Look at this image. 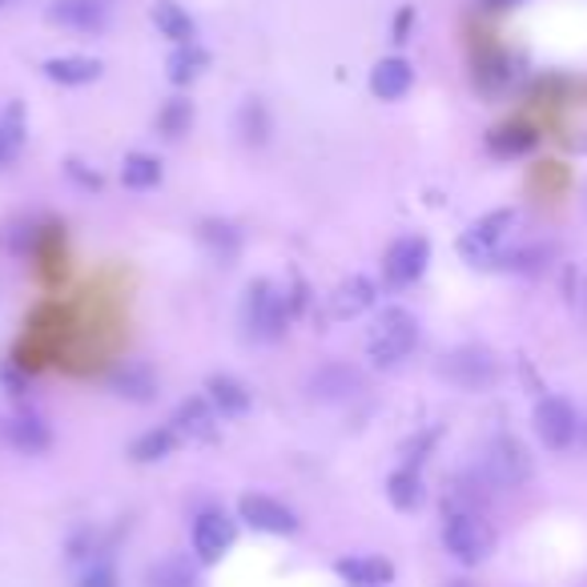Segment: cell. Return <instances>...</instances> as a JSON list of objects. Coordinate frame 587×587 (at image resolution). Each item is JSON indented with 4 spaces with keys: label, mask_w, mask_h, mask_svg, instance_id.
I'll use <instances>...</instances> for the list:
<instances>
[{
    "label": "cell",
    "mask_w": 587,
    "mask_h": 587,
    "mask_svg": "<svg viewBox=\"0 0 587 587\" xmlns=\"http://www.w3.org/2000/svg\"><path fill=\"white\" fill-rule=\"evenodd\" d=\"M205 69H210V53H205L197 41H193V45H173V53H169V60H166V77L178 84V89L193 84Z\"/></svg>",
    "instance_id": "d4e9b609"
},
{
    "label": "cell",
    "mask_w": 587,
    "mask_h": 587,
    "mask_svg": "<svg viewBox=\"0 0 587 587\" xmlns=\"http://www.w3.org/2000/svg\"><path fill=\"white\" fill-rule=\"evenodd\" d=\"M121 181H125V190H154V185H161V161L149 154H125Z\"/></svg>",
    "instance_id": "f1b7e54d"
},
{
    "label": "cell",
    "mask_w": 587,
    "mask_h": 587,
    "mask_svg": "<svg viewBox=\"0 0 587 587\" xmlns=\"http://www.w3.org/2000/svg\"><path fill=\"white\" fill-rule=\"evenodd\" d=\"M290 298L270 282V278H253L246 294H241V326L253 342H278L290 330Z\"/></svg>",
    "instance_id": "6da1fadb"
},
{
    "label": "cell",
    "mask_w": 587,
    "mask_h": 587,
    "mask_svg": "<svg viewBox=\"0 0 587 587\" xmlns=\"http://www.w3.org/2000/svg\"><path fill=\"white\" fill-rule=\"evenodd\" d=\"M45 77L53 84H69V89H77V84H93L97 77H101V60L97 57H48L45 60Z\"/></svg>",
    "instance_id": "cb8c5ba5"
},
{
    "label": "cell",
    "mask_w": 587,
    "mask_h": 587,
    "mask_svg": "<svg viewBox=\"0 0 587 587\" xmlns=\"http://www.w3.org/2000/svg\"><path fill=\"white\" fill-rule=\"evenodd\" d=\"M335 576L347 587H391L395 564L386 555H342L335 560Z\"/></svg>",
    "instance_id": "7c38bea8"
},
{
    "label": "cell",
    "mask_w": 587,
    "mask_h": 587,
    "mask_svg": "<svg viewBox=\"0 0 587 587\" xmlns=\"http://www.w3.org/2000/svg\"><path fill=\"white\" fill-rule=\"evenodd\" d=\"M479 475L492 492L495 487H499V492H516V487H523V483L531 479L528 447L519 443L516 434H495L492 443H487V455H483Z\"/></svg>",
    "instance_id": "5b68a950"
},
{
    "label": "cell",
    "mask_w": 587,
    "mask_h": 587,
    "mask_svg": "<svg viewBox=\"0 0 587 587\" xmlns=\"http://www.w3.org/2000/svg\"><path fill=\"white\" fill-rule=\"evenodd\" d=\"M149 21H154L157 33L166 36V41H173V45H193V41H197V21L181 9L178 0H157L154 9H149Z\"/></svg>",
    "instance_id": "44dd1931"
},
{
    "label": "cell",
    "mask_w": 587,
    "mask_h": 587,
    "mask_svg": "<svg viewBox=\"0 0 587 587\" xmlns=\"http://www.w3.org/2000/svg\"><path fill=\"white\" fill-rule=\"evenodd\" d=\"M72 587H121L117 567L109 564V555H101V560H89V564L77 567Z\"/></svg>",
    "instance_id": "d6a6232c"
},
{
    "label": "cell",
    "mask_w": 587,
    "mask_h": 587,
    "mask_svg": "<svg viewBox=\"0 0 587 587\" xmlns=\"http://www.w3.org/2000/svg\"><path fill=\"white\" fill-rule=\"evenodd\" d=\"M238 519L246 528L262 531V535H294L298 531V516L290 511L282 499L262 492H246L238 499Z\"/></svg>",
    "instance_id": "30bf717a"
},
{
    "label": "cell",
    "mask_w": 587,
    "mask_h": 587,
    "mask_svg": "<svg viewBox=\"0 0 587 587\" xmlns=\"http://www.w3.org/2000/svg\"><path fill=\"white\" fill-rule=\"evenodd\" d=\"M362 391V374L347 362H330L311 379V395L323 398V403H342V398H354Z\"/></svg>",
    "instance_id": "ac0fdd59"
},
{
    "label": "cell",
    "mask_w": 587,
    "mask_h": 587,
    "mask_svg": "<svg viewBox=\"0 0 587 587\" xmlns=\"http://www.w3.org/2000/svg\"><path fill=\"white\" fill-rule=\"evenodd\" d=\"M516 210H492V214H483L479 222H471L463 229V238L455 241V250L463 262L471 266H492L499 262V250H504V241L511 238V229H516Z\"/></svg>",
    "instance_id": "277c9868"
},
{
    "label": "cell",
    "mask_w": 587,
    "mask_h": 587,
    "mask_svg": "<svg viewBox=\"0 0 587 587\" xmlns=\"http://www.w3.org/2000/svg\"><path fill=\"white\" fill-rule=\"evenodd\" d=\"M197 238H202L205 253L214 258L217 266H234L241 253V234L229 222H222V217H205L202 226H197Z\"/></svg>",
    "instance_id": "ffe728a7"
},
{
    "label": "cell",
    "mask_w": 587,
    "mask_h": 587,
    "mask_svg": "<svg viewBox=\"0 0 587 587\" xmlns=\"http://www.w3.org/2000/svg\"><path fill=\"white\" fill-rule=\"evenodd\" d=\"M439 371H443L447 383L463 386V391H487V386L499 383V362H495L492 350H483V347L451 350Z\"/></svg>",
    "instance_id": "ba28073f"
},
{
    "label": "cell",
    "mask_w": 587,
    "mask_h": 587,
    "mask_svg": "<svg viewBox=\"0 0 587 587\" xmlns=\"http://www.w3.org/2000/svg\"><path fill=\"white\" fill-rule=\"evenodd\" d=\"M238 133L246 145H266L270 142V113L258 97H250L246 105L238 109Z\"/></svg>",
    "instance_id": "4dcf8cb0"
},
{
    "label": "cell",
    "mask_w": 587,
    "mask_h": 587,
    "mask_svg": "<svg viewBox=\"0 0 587 587\" xmlns=\"http://www.w3.org/2000/svg\"><path fill=\"white\" fill-rule=\"evenodd\" d=\"M4 439H9V447L21 451V455H41V451L53 447V431H48L36 415H16V419L4 422Z\"/></svg>",
    "instance_id": "7402d4cb"
},
{
    "label": "cell",
    "mask_w": 587,
    "mask_h": 587,
    "mask_svg": "<svg viewBox=\"0 0 587 587\" xmlns=\"http://www.w3.org/2000/svg\"><path fill=\"white\" fill-rule=\"evenodd\" d=\"M190 125H193V101L190 97H169L166 105L157 109V129H161V137H169V142L185 137Z\"/></svg>",
    "instance_id": "f546056e"
},
{
    "label": "cell",
    "mask_w": 587,
    "mask_h": 587,
    "mask_svg": "<svg viewBox=\"0 0 587 587\" xmlns=\"http://www.w3.org/2000/svg\"><path fill=\"white\" fill-rule=\"evenodd\" d=\"M419 342V318L407 306H383L366 330V354L374 366H398Z\"/></svg>",
    "instance_id": "3957f363"
},
{
    "label": "cell",
    "mask_w": 587,
    "mask_h": 587,
    "mask_svg": "<svg viewBox=\"0 0 587 587\" xmlns=\"http://www.w3.org/2000/svg\"><path fill=\"white\" fill-rule=\"evenodd\" d=\"M507 77H511V69H507L504 53H492V57L479 60V69H475V81L487 89V93H495V89H504Z\"/></svg>",
    "instance_id": "836d02e7"
},
{
    "label": "cell",
    "mask_w": 587,
    "mask_h": 587,
    "mask_svg": "<svg viewBox=\"0 0 587 587\" xmlns=\"http://www.w3.org/2000/svg\"><path fill=\"white\" fill-rule=\"evenodd\" d=\"M21 145H24V109L21 101H12V105L0 109V169L21 154Z\"/></svg>",
    "instance_id": "83f0119b"
},
{
    "label": "cell",
    "mask_w": 587,
    "mask_h": 587,
    "mask_svg": "<svg viewBox=\"0 0 587 587\" xmlns=\"http://www.w3.org/2000/svg\"><path fill=\"white\" fill-rule=\"evenodd\" d=\"M109 391L121 395L125 403H154L157 398V374L149 362H125L109 374Z\"/></svg>",
    "instance_id": "2e32d148"
},
{
    "label": "cell",
    "mask_w": 587,
    "mask_h": 587,
    "mask_svg": "<svg viewBox=\"0 0 587 587\" xmlns=\"http://www.w3.org/2000/svg\"><path fill=\"white\" fill-rule=\"evenodd\" d=\"M447 587H471V584H467V579H451Z\"/></svg>",
    "instance_id": "74e56055"
},
{
    "label": "cell",
    "mask_w": 587,
    "mask_h": 587,
    "mask_svg": "<svg viewBox=\"0 0 587 587\" xmlns=\"http://www.w3.org/2000/svg\"><path fill=\"white\" fill-rule=\"evenodd\" d=\"M535 145H540V133H535V125H528V121H507V125H495V129L487 133V149H492L495 157H504V161L535 154Z\"/></svg>",
    "instance_id": "d6986e66"
},
{
    "label": "cell",
    "mask_w": 587,
    "mask_h": 587,
    "mask_svg": "<svg viewBox=\"0 0 587 587\" xmlns=\"http://www.w3.org/2000/svg\"><path fill=\"white\" fill-rule=\"evenodd\" d=\"M217 419L222 415L214 410V403L205 395H193L173 410V431L193 439V443H217Z\"/></svg>",
    "instance_id": "4fadbf2b"
},
{
    "label": "cell",
    "mask_w": 587,
    "mask_h": 587,
    "mask_svg": "<svg viewBox=\"0 0 587 587\" xmlns=\"http://www.w3.org/2000/svg\"><path fill=\"white\" fill-rule=\"evenodd\" d=\"M173 451H178V431H173V427H154V431H145L133 439L129 459L142 463V467H154V463H166Z\"/></svg>",
    "instance_id": "4316f807"
},
{
    "label": "cell",
    "mask_w": 587,
    "mask_h": 587,
    "mask_svg": "<svg viewBox=\"0 0 587 587\" xmlns=\"http://www.w3.org/2000/svg\"><path fill=\"white\" fill-rule=\"evenodd\" d=\"M531 422H535V434H540V443L548 447V451H567L579 434L576 407L560 395H543L540 403H535Z\"/></svg>",
    "instance_id": "9c48e42d"
},
{
    "label": "cell",
    "mask_w": 587,
    "mask_h": 587,
    "mask_svg": "<svg viewBox=\"0 0 587 587\" xmlns=\"http://www.w3.org/2000/svg\"><path fill=\"white\" fill-rule=\"evenodd\" d=\"M374 298H379V290H374L371 278L350 274V278H342L335 286V294L326 298V318H330V323H350V318H359V314L371 311Z\"/></svg>",
    "instance_id": "8fae6325"
},
{
    "label": "cell",
    "mask_w": 587,
    "mask_h": 587,
    "mask_svg": "<svg viewBox=\"0 0 587 587\" xmlns=\"http://www.w3.org/2000/svg\"><path fill=\"white\" fill-rule=\"evenodd\" d=\"M410 24H415V9H410V4H403V9H398V16H395V29H391V41H395V45H407V41H410Z\"/></svg>",
    "instance_id": "d590c367"
},
{
    "label": "cell",
    "mask_w": 587,
    "mask_h": 587,
    "mask_svg": "<svg viewBox=\"0 0 587 587\" xmlns=\"http://www.w3.org/2000/svg\"><path fill=\"white\" fill-rule=\"evenodd\" d=\"M65 173H69V178L77 181L81 190H89V193H97V190H101V185H105V178H101L97 169L84 166L81 157H65Z\"/></svg>",
    "instance_id": "e575fe53"
},
{
    "label": "cell",
    "mask_w": 587,
    "mask_h": 587,
    "mask_svg": "<svg viewBox=\"0 0 587 587\" xmlns=\"http://www.w3.org/2000/svg\"><path fill=\"white\" fill-rule=\"evenodd\" d=\"M415 84V65L407 57H383L371 69V93L379 101H398V97L410 93Z\"/></svg>",
    "instance_id": "e0dca14e"
},
{
    "label": "cell",
    "mask_w": 587,
    "mask_h": 587,
    "mask_svg": "<svg viewBox=\"0 0 587 587\" xmlns=\"http://www.w3.org/2000/svg\"><path fill=\"white\" fill-rule=\"evenodd\" d=\"M205 398L214 403V410L222 419H241L253 407L250 386L241 383V379H234V374H210L205 379Z\"/></svg>",
    "instance_id": "9a60e30c"
},
{
    "label": "cell",
    "mask_w": 587,
    "mask_h": 587,
    "mask_svg": "<svg viewBox=\"0 0 587 587\" xmlns=\"http://www.w3.org/2000/svg\"><path fill=\"white\" fill-rule=\"evenodd\" d=\"M427 262H431V241L422 238V234H403L386 246L383 253V278L386 286H415L422 274H427Z\"/></svg>",
    "instance_id": "52a82bcc"
},
{
    "label": "cell",
    "mask_w": 587,
    "mask_h": 587,
    "mask_svg": "<svg viewBox=\"0 0 587 587\" xmlns=\"http://www.w3.org/2000/svg\"><path fill=\"white\" fill-rule=\"evenodd\" d=\"M48 21L72 33H101L109 21V12L101 0H53L48 4Z\"/></svg>",
    "instance_id": "5bb4252c"
},
{
    "label": "cell",
    "mask_w": 587,
    "mask_h": 587,
    "mask_svg": "<svg viewBox=\"0 0 587 587\" xmlns=\"http://www.w3.org/2000/svg\"><path fill=\"white\" fill-rule=\"evenodd\" d=\"M443 439V427H427V431H419V434H410L407 443H403V467H415L419 471L427 459H431V451H434V443Z\"/></svg>",
    "instance_id": "1f68e13d"
},
{
    "label": "cell",
    "mask_w": 587,
    "mask_h": 587,
    "mask_svg": "<svg viewBox=\"0 0 587 587\" xmlns=\"http://www.w3.org/2000/svg\"><path fill=\"white\" fill-rule=\"evenodd\" d=\"M483 9H516V4H523V0H479Z\"/></svg>",
    "instance_id": "8d00e7d4"
},
{
    "label": "cell",
    "mask_w": 587,
    "mask_h": 587,
    "mask_svg": "<svg viewBox=\"0 0 587 587\" xmlns=\"http://www.w3.org/2000/svg\"><path fill=\"white\" fill-rule=\"evenodd\" d=\"M443 548L463 567H479L495 552V528L475 507H447L443 519Z\"/></svg>",
    "instance_id": "7a4b0ae2"
},
{
    "label": "cell",
    "mask_w": 587,
    "mask_h": 587,
    "mask_svg": "<svg viewBox=\"0 0 587 587\" xmlns=\"http://www.w3.org/2000/svg\"><path fill=\"white\" fill-rule=\"evenodd\" d=\"M190 540H193V560H197L202 567H214L234 552V543H238V523H234L222 507H205L202 516L193 519Z\"/></svg>",
    "instance_id": "8992f818"
},
{
    "label": "cell",
    "mask_w": 587,
    "mask_h": 587,
    "mask_svg": "<svg viewBox=\"0 0 587 587\" xmlns=\"http://www.w3.org/2000/svg\"><path fill=\"white\" fill-rule=\"evenodd\" d=\"M197 584V567H193L190 555H161L157 564H149L145 572V587H193Z\"/></svg>",
    "instance_id": "484cf974"
},
{
    "label": "cell",
    "mask_w": 587,
    "mask_h": 587,
    "mask_svg": "<svg viewBox=\"0 0 587 587\" xmlns=\"http://www.w3.org/2000/svg\"><path fill=\"white\" fill-rule=\"evenodd\" d=\"M386 499L395 511L410 516V511H419L427 504V487H422V475L415 467H398L386 475Z\"/></svg>",
    "instance_id": "603a6c76"
}]
</instances>
